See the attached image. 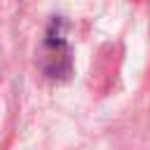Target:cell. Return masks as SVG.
Segmentation results:
<instances>
[{
	"mask_svg": "<svg viewBox=\"0 0 150 150\" xmlns=\"http://www.w3.org/2000/svg\"><path fill=\"white\" fill-rule=\"evenodd\" d=\"M40 68L49 80H66L73 70L70 47L66 42V23L61 19H52L45 33L40 49Z\"/></svg>",
	"mask_w": 150,
	"mask_h": 150,
	"instance_id": "cell-1",
	"label": "cell"
}]
</instances>
